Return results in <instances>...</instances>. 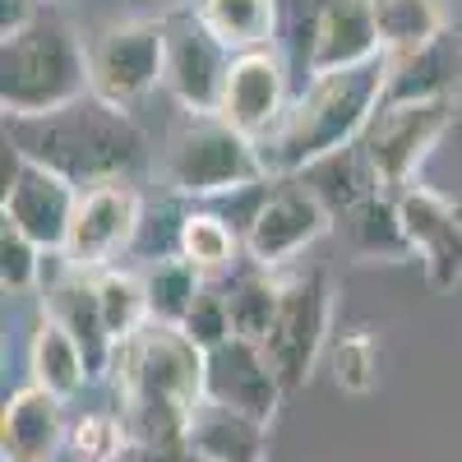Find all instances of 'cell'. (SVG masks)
<instances>
[{"instance_id": "cell-1", "label": "cell", "mask_w": 462, "mask_h": 462, "mask_svg": "<svg viewBox=\"0 0 462 462\" xmlns=\"http://www.w3.org/2000/svg\"><path fill=\"white\" fill-rule=\"evenodd\" d=\"M208 352L176 324H143L134 337L116 346L111 389L116 411L125 416L134 453L180 448L204 402Z\"/></svg>"}, {"instance_id": "cell-2", "label": "cell", "mask_w": 462, "mask_h": 462, "mask_svg": "<svg viewBox=\"0 0 462 462\" xmlns=\"http://www.w3.org/2000/svg\"><path fill=\"white\" fill-rule=\"evenodd\" d=\"M389 69H393L389 56H374L365 65L310 74L305 93L287 106L282 125L268 139H259L268 180L300 176L319 158H328V152L361 143L365 125L374 121V111L383 106V93H389Z\"/></svg>"}, {"instance_id": "cell-3", "label": "cell", "mask_w": 462, "mask_h": 462, "mask_svg": "<svg viewBox=\"0 0 462 462\" xmlns=\"http://www.w3.org/2000/svg\"><path fill=\"white\" fill-rule=\"evenodd\" d=\"M5 139L23 158L51 167L79 189L121 180L143 162V130L130 121L125 106H111L97 93H84L79 102L47 116L5 121Z\"/></svg>"}, {"instance_id": "cell-4", "label": "cell", "mask_w": 462, "mask_h": 462, "mask_svg": "<svg viewBox=\"0 0 462 462\" xmlns=\"http://www.w3.org/2000/svg\"><path fill=\"white\" fill-rule=\"evenodd\" d=\"M84 93H93L88 47L60 14L37 10L5 32V47H0V106H5V121L60 111L79 102Z\"/></svg>"}, {"instance_id": "cell-5", "label": "cell", "mask_w": 462, "mask_h": 462, "mask_svg": "<svg viewBox=\"0 0 462 462\" xmlns=\"http://www.w3.org/2000/svg\"><path fill=\"white\" fill-rule=\"evenodd\" d=\"M162 180L171 195L213 199L268 185V167L259 143L236 125H226L222 116H185V125L162 148Z\"/></svg>"}, {"instance_id": "cell-6", "label": "cell", "mask_w": 462, "mask_h": 462, "mask_svg": "<svg viewBox=\"0 0 462 462\" xmlns=\"http://www.w3.org/2000/svg\"><path fill=\"white\" fill-rule=\"evenodd\" d=\"M457 121V97H383L374 121L361 134V152L370 162L374 189L402 195L416 185L420 162Z\"/></svg>"}, {"instance_id": "cell-7", "label": "cell", "mask_w": 462, "mask_h": 462, "mask_svg": "<svg viewBox=\"0 0 462 462\" xmlns=\"http://www.w3.org/2000/svg\"><path fill=\"white\" fill-rule=\"evenodd\" d=\"M333 333V282L324 268H291L282 273V296H278V315L263 333V356L282 379V389L296 393L310 383L324 346Z\"/></svg>"}, {"instance_id": "cell-8", "label": "cell", "mask_w": 462, "mask_h": 462, "mask_svg": "<svg viewBox=\"0 0 462 462\" xmlns=\"http://www.w3.org/2000/svg\"><path fill=\"white\" fill-rule=\"evenodd\" d=\"M337 217L328 213V204L315 195L300 176H278L263 185V199L254 204L250 222H245V254L250 263L268 268V273H282L296 268V259L324 241V231Z\"/></svg>"}, {"instance_id": "cell-9", "label": "cell", "mask_w": 462, "mask_h": 462, "mask_svg": "<svg viewBox=\"0 0 462 462\" xmlns=\"http://www.w3.org/2000/svg\"><path fill=\"white\" fill-rule=\"evenodd\" d=\"M93 93L111 106H134L167 84V19H116L88 42Z\"/></svg>"}, {"instance_id": "cell-10", "label": "cell", "mask_w": 462, "mask_h": 462, "mask_svg": "<svg viewBox=\"0 0 462 462\" xmlns=\"http://www.w3.org/2000/svg\"><path fill=\"white\" fill-rule=\"evenodd\" d=\"M139 222H143V199L130 185V176L88 185V189H79L60 259L69 268H84V273H102V268H111L134 245Z\"/></svg>"}, {"instance_id": "cell-11", "label": "cell", "mask_w": 462, "mask_h": 462, "mask_svg": "<svg viewBox=\"0 0 462 462\" xmlns=\"http://www.w3.org/2000/svg\"><path fill=\"white\" fill-rule=\"evenodd\" d=\"M74 204H79V185H69L51 167L23 158L5 139V199H0V217L14 222L47 254H60L65 236H69Z\"/></svg>"}, {"instance_id": "cell-12", "label": "cell", "mask_w": 462, "mask_h": 462, "mask_svg": "<svg viewBox=\"0 0 462 462\" xmlns=\"http://www.w3.org/2000/svg\"><path fill=\"white\" fill-rule=\"evenodd\" d=\"M231 60H236V51H226L195 10L167 19V84L162 88L180 102L185 116H217Z\"/></svg>"}, {"instance_id": "cell-13", "label": "cell", "mask_w": 462, "mask_h": 462, "mask_svg": "<svg viewBox=\"0 0 462 462\" xmlns=\"http://www.w3.org/2000/svg\"><path fill=\"white\" fill-rule=\"evenodd\" d=\"M398 213L430 291H453L462 282V204L430 185H407Z\"/></svg>"}, {"instance_id": "cell-14", "label": "cell", "mask_w": 462, "mask_h": 462, "mask_svg": "<svg viewBox=\"0 0 462 462\" xmlns=\"http://www.w3.org/2000/svg\"><path fill=\"white\" fill-rule=\"evenodd\" d=\"M204 398L222 402L231 411H245L263 426H273V416L287 398L282 379L268 365L263 346L250 337H226L222 346L208 352V370H204Z\"/></svg>"}, {"instance_id": "cell-15", "label": "cell", "mask_w": 462, "mask_h": 462, "mask_svg": "<svg viewBox=\"0 0 462 462\" xmlns=\"http://www.w3.org/2000/svg\"><path fill=\"white\" fill-rule=\"evenodd\" d=\"M287 106H291L287 102V74H282V60L273 56V47L241 51L231 60L222 106H217V116L226 125H236L241 134H250L259 143L282 125Z\"/></svg>"}, {"instance_id": "cell-16", "label": "cell", "mask_w": 462, "mask_h": 462, "mask_svg": "<svg viewBox=\"0 0 462 462\" xmlns=\"http://www.w3.org/2000/svg\"><path fill=\"white\" fill-rule=\"evenodd\" d=\"M60 259V254H56ZM42 315H51L88 361V374L93 379H111V365H116V337L106 328V315H102V296H97V273H84V268H69L60 259L56 278L47 282V300H42Z\"/></svg>"}, {"instance_id": "cell-17", "label": "cell", "mask_w": 462, "mask_h": 462, "mask_svg": "<svg viewBox=\"0 0 462 462\" xmlns=\"http://www.w3.org/2000/svg\"><path fill=\"white\" fill-rule=\"evenodd\" d=\"M69 448L65 398H56L42 383H23L5 398L0 411V457L5 462H56Z\"/></svg>"}, {"instance_id": "cell-18", "label": "cell", "mask_w": 462, "mask_h": 462, "mask_svg": "<svg viewBox=\"0 0 462 462\" xmlns=\"http://www.w3.org/2000/svg\"><path fill=\"white\" fill-rule=\"evenodd\" d=\"M374 56H383V47L370 0H319V14L310 28V56H305L310 74L365 65Z\"/></svg>"}, {"instance_id": "cell-19", "label": "cell", "mask_w": 462, "mask_h": 462, "mask_svg": "<svg viewBox=\"0 0 462 462\" xmlns=\"http://www.w3.org/2000/svg\"><path fill=\"white\" fill-rule=\"evenodd\" d=\"M185 448L195 462H263L268 457V426L245 411H231L222 402H199L189 420Z\"/></svg>"}, {"instance_id": "cell-20", "label": "cell", "mask_w": 462, "mask_h": 462, "mask_svg": "<svg viewBox=\"0 0 462 462\" xmlns=\"http://www.w3.org/2000/svg\"><path fill=\"white\" fill-rule=\"evenodd\" d=\"M342 236L352 245V254L361 263H402L411 259V241L402 231V213H398V195H365L361 204H352L342 217Z\"/></svg>"}, {"instance_id": "cell-21", "label": "cell", "mask_w": 462, "mask_h": 462, "mask_svg": "<svg viewBox=\"0 0 462 462\" xmlns=\"http://www.w3.org/2000/svg\"><path fill=\"white\" fill-rule=\"evenodd\" d=\"M383 97H462V32L444 28L430 47L393 60Z\"/></svg>"}, {"instance_id": "cell-22", "label": "cell", "mask_w": 462, "mask_h": 462, "mask_svg": "<svg viewBox=\"0 0 462 462\" xmlns=\"http://www.w3.org/2000/svg\"><path fill=\"white\" fill-rule=\"evenodd\" d=\"M28 379L42 383V389H51L65 402L74 393H84V383H93L79 342H74L51 315H42V319H37V328H32V342H28Z\"/></svg>"}, {"instance_id": "cell-23", "label": "cell", "mask_w": 462, "mask_h": 462, "mask_svg": "<svg viewBox=\"0 0 462 462\" xmlns=\"http://www.w3.org/2000/svg\"><path fill=\"white\" fill-rule=\"evenodd\" d=\"M195 14L226 51H259L273 42L278 0H195Z\"/></svg>"}, {"instance_id": "cell-24", "label": "cell", "mask_w": 462, "mask_h": 462, "mask_svg": "<svg viewBox=\"0 0 462 462\" xmlns=\"http://www.w3.org/2000/svg\"><path fill=\"white\" fill-rule=\"evenodd\" d=\"M370 10H374V28H379V47L393 60L430 47L448 28L439 0H370Z\"/></svg>"}, {"instance_id": "cell-25", "label": "cell", "mask_w": 462, "mask_h": 462, "mask_svg": "<svg viewBox=\"0 0 462 462\" xmlns=\"http://www.w3.org/2000/svg\"><path fill=\"white\" fill-rule=\"evenodd\" d=\"M204 273L185 254H167L152 268H143V287H148V319L152 324H185V315L195 310V300L204 291Z\"/></svg>"}, {"instance_id": "cell-26", "label": "cell", "mask_w": 462, "mask_h": 462, "mask_svg": "<svg viewBox=\"0 0 462 462\" xmlns=\"http://www.w3.org/2000/svg\"><path fill=\"white\" fill-rule=\"evenodd\" d=\"M300 180L328 204L333 217H342L352 204H361L365 195H374V176H370V162H365L361 143H352V148H342V152H328V158H319L310 171H300Z\"/></svg>"}, {"instance_id": "cell-27", "label": "cell", "mask_w": 462, "mask_h": 462, "mask_svg": "<svg viewBox=\"0 0 462 462\" xmlns=\"http://www.w3.org/2000/svg\"><path fill=\"white\" fill-rule=\"evenodd\" d=\"M226 291V305H231V328L236 337H250V342H263L268 324L278 315V296H282V273H268V268L250 263L231 278Z\"/></svg>"}, {"instance_id": "cell-28", "label": "cell", "mask_w": 462, "mask_h": 462, "mask_svg": "<svg viewBox=\"0 0 462 462\" xmlns=\"http://www.w3.org/2000/svg\"><path fill=\"white\" fill-rule=\"evenodd\" d=\"M241 245H245V241H241L236 231L226 226V217H217V213H185V217H180L176 254H185L204 278H217V273H226V268H236Z\"/></svg>"}, {"instance_id": "cell-29", "label": "cell", "mask_w": 462, "mask_h": 462, "mask_svg": "<svg viewBox=\"0 0 462 462\" xmlns=\"http://www.w3.org/2000/svg\"><path fill=\"white\" fill-rule=\"evenodd\" d=\"M97 296H102V315H106V328H111L116 346L148 324V287H143V273H134V268H121V263L102 268Z\"/></svg>"}, {"instance_id": "cell-30", "label": "cell", "mask_w": 462, "mask_h": 462, "mask_svg": "<svg viewBox=\"0 0 462 462\" xmlns=\"http://www.w3.org/2000/svg\"><path fill=\"white\" fill-rule=\"evenodd\" d=\"M328 370H333V383L342 393H352V398H365L374 393V383H379V337L370 324H356V328H346L328 342Z\"/></svg>"}, {"instance_id": "cell-31", "label": "cell", "mask_w": 462, "mask_h": 462, "mask_svg": "<svg viewBox=\"0 0 462 462\" xmlns=\"http://www.w3.org/2000/svg\"><path fill=\"white\" fill-rule=\"evenodd\" d=\"M74 462H121L125 453H134L130 430H125V416L116 407H97L84 411L79 420L69 426V448Z\"/></svg>"}, {"instance_id": "cell-32", "label": "cell", "mask_w": 462, "mask_h": 462, "mask_svg": "<svg viewBox=\"0 0 462 462\" xmlns=\"http://www.w3.org/2000/svg\"><path fill=\"white\" fill-rule=\"evenodd\" d=\"M42 254L47 250L32 236L0 217V287H5V296H28L32 287H42Z\"/></svg>"}, {"instance_id": "cell-33", "label": "cell", "mask_w": 462, "mask_h": 462, "mask_svg": "<svg viewBox=\"0 0 462 462\" xmlns=\"http://www.w3.org/2000/svg\"><path fill=\"white\" fill-rule=\"evenodd\" d=\"M189 337H195L204 352H213V346H222L226 337H236V328H231V305H226V291L222 287H213V282H204V291H199V300H195V310L185 315V324H180Z\"/></svg>"}, {"instance_id": "cell-34", "label": "cell", "mask_w": 462, "mask_h": 462, "mask_svg": "<svg viewBox=\"0 0 462 462\" xmlns=\"http://www.w3.org/2000/svg\"><path fill=\"white\" fill-rule=\"evenodd\" d=\"M139 462H195V457H189V448L180 444V448H158V453H139Z\"/></svg>"}]
</instances>
